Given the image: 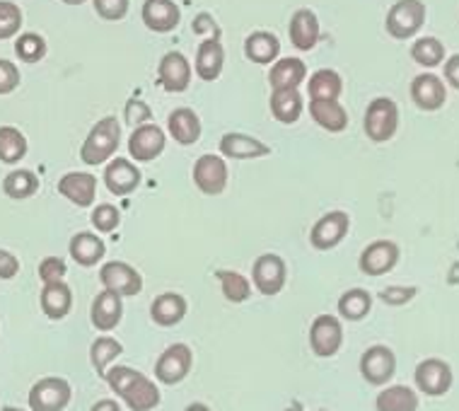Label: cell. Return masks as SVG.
I'll list each match as a JSON object with an SVG mask.
<instances>
[{"instance_id": "obj_1", "label": "cell", "mask_w": 459, "mask_h": 411, "mask_svg": "<svg viewBox=\"0 0 459 411\" xmlns=\"http://www.w3.org/2000/svg\"><path fill=\"white\" fill-rule=\"evenodd\" d=\"M111 392L124 399L131 411H152L162 402L158 385L151 378H145L141 371L128 365H114L104 375Z\"/></svg>"}, {"instance_id": "obj_22", "label": "cell", "mask_w": 459, "mask_h": 411, "mask_svg": "<svg viewBox=\"0 0 459 411\" xmlns=\"http://www.w3.org/2000/svg\"><path fill=\"white\" fill-rule=\"evenodd\" d=\"M288 34L298 51H312L319 41L317 15L309 8L295 10V15L290 17V24H288Z\"/></svg>"}, {"instance_id": "obj_36", "label": "cell", "mask_w": 459, "mask_h": 411, "mask_svg": "<svg viewBox=\"0 0 459 411\" xmlns=\"http://www.w3.org/2000/svg\"><path fill=\"white\" fill-rule=\"evenodd\" d=\"M39 191V177L32 170H13L3 179V194L13 201L32 198Z\"/></svg>"}, {"instance_id": "obj_16", "label": "cell", "mask_w": 459, "mask_h": 411, "mask_svg": "<svg viewBox=\"0 0 459 411\" xmlns=\"http://www.w3.org/2000/svg\"><path fill=\"white\" fill-rule=\"evenodd\" d=\"M411 102L420 111H437L443 109L447 102V87L443 78H437L433 73H420L411 80Z\"/></svg>"}, {"instance_id": "obj_53", "label": "cell", "mask_w": 459, "mask_h": 411, "mask_svg": "<svg viewBox=\"0 0 459 411\" xmlns=\"http://www.w3.org/2000/svg\"><path fill=\"white\" fill-rule=\"evenodd\" d=\"M184 411H211V409H208L204 402H194V404H189V407H186Z\"/></svg>"}, {"instance_id": "obj_21", "label": "cell", "mask_w": 459, "mask_h": 411, "mask_svg": "<svg viewBox=\"0 0 459 411\" xmlns=\"http://www.w3.org/2000/svg\"><path fill=\"white\" fill-rule=\"evenodd\" d=\"M104 184L111 194L117 197H126L131 191L138 189L141 184V170L131 162L128 158H114L104 170Z\"/></svg>"}, {"instance_id": "obj_32", "label": "cell", "mask_w": 459, "mask_h": 411, "mask_svg": "<svg viewBox=\"0 0 459 411\" xmlns=\"http://www.w3.org/2000/svg\"><path fill=\"white\" fill-rule=\"evenodd\" d=\"M419 395L416 389L406 385H389L375 397V409L377 411H419Z\"/></svg>"}, {"instance_id": "obj_50", "label": "cell", "mask_w": 459, "mask_h": 411, "mask_svg": "<svg viewBox=\"0 0 459 411\" xmlns=\"http://www.w3.org/2000/svg\"><path fill=\"white\" fill-rule=\"evenodd\" d=\"M20 274V259L8 249H0V281H13Z\"/></svg>"}, {"instance_id": "obj_15", "label": "cell", "mask_w": 459, "mask_h": 411, "mask_svg": "<svg viewBox=\"0 0 459 411\" xmlns=\"http://www.w3.org/2000/svg\"><path fill=\"white\" fill-rule=\"evenodd\" d=\"M194 184L201 194L218 197L228 187V165L221 155H201L194 162Z\"/></svg>"}, {"instance_id": "obj_57", "label": "cell", "mask_w": 459, "mask_h": 411, "mask_svg": "<svg viewBox=\"0 0 459 411\" xmlns=\"http://www.w3.org/2000/svg\"><path fill=\"white\" fill-rule=\"evenodd\" d=\"M317 411H326V409H317Z\"/></svg>"}, {"instance_id": "obj_19", "label": "cell", "mask_w": 459, "mask_h": 411, "mask_svg": "<svg viewBox=\"0 0 459 411\" xmlns=\"http://www.w3.org/2000/svg\"><path fill=\"white\" fill-rule=\"evenodd\" d=\"M58 194L78 208H90L97 198V177L90 172H68L58 179Z\"/></svg>"}, {"instance_id": "obj_34", "label": "cell", "mask_w": 459, "mask_h": 411, "mask_svg": "<svg viewBox=\"0 0 459 411\" xmlns=\"http://www.w3.org/2000/svg\"><path fill=\"white\" fill-rule=\"evenodd\" d=\"M339 310L341 319H349V322H360L365 317L370 315L372 310V293L365 288H351L339 298Z\"/></svg>"}, {"instance_id": "obj_54", "label": "cell", "mask_w": 459, "mask_h": 411, "mask_svg": "<svg viewBox=\"0 0 459 411\" xmlns=\"http://www.w3.org/2000/svg\"><path fill=\"white\" fill-rule=\"evenodd\" d=\"M65 5H82V3H85V0H64Z\"/></svg>"}, {"instance_id": "obj_24", "label": "cell", "mask_w": 459, "mask_h": 411, "mask_svg": "<svg viewBox=\"0 0 459 411\" xmlns=\"http://www.w3.org/2000/svg\"><path fill=\"white\" fill-rule=\"evenodd\" d=\"M41 312L48 319H64L71 315L73 310V291L65 281H54V284H44L39 293Z\"/></svg>"}, {"instance_id": "obj_8", "label": "cell", "mask_w": 459, "mask_h": 411, "mask_svg": "<svg viewBox=\"0 0 459 411\" xmlns=\"http://www.w3.org/2000/svg\"><path fill=\"white\" fill-rule=\"evenodd\" d=\"M343 346V325L339 317L319 315L309 327V348L317 358H333Z\"/></svg>"}, {"instance_id": "obj_31", "label": "cell", "mask_w": 459, "mask_h": 411, "mask_svg": "<svg viewBox=\"0 0 459 411\" xmlns=\"http://www.w3.org/2000/svg\"><path fill=\"white\" fill-rule=\"evenodd\" d=\"M68 252L80 267H95L97 261L104 259L107 245H104L102 238H97L95 232H78V235H73Z\"/></svg>"}, {"instance_id": "obj_9", "label": "cell", "mask_w": 459, "mask_h": 411, "mask_svg": "<svg viewBox=\"0 0 459 411\" xmlns=\"http://www.w3.org/2000/svg\"><path fill=\"white\" fill-rule=\"evenodd\" d=\"M191 365H194V354L186 344H172L167 346L162 354H160L158 363H155V378L162 385H169L175 388L179 385L186 375L191 372Z\"/></svg>"}, {"instance_id": "obj_48", "label": "cell", "mask_w": 459, "mask_h": 411, "mask_svg": "<svg viewBox=\"0 0 459 411\" xmlns=\"http://www.w3.org/2000/svg\"><path fill=\"white\" fill-rule=\"evenodd\" d=\"M124 117H126V121L131 124V127H141V124H148L152 117V111L148 104L143 102V100H138V97H131L126 102V107H124Z\"/></svg>"}, {"instance_id": "obj_26", "label": "cell", "mask_w": 459, "mask_h": 411, "mask_svg": "<svg viewBox=\"0 0 459 411\" xmlns=\"http://www.w3.org/2000/svg\"><path fill=\"white\" fill-rule=\"evenodd\" d=\"M222 66H225V48H222L221 39H204L198 44L196 51V75L206 83L221 78Z\"/></svg>"}, {"instance_id": "obj_3", "label": "cell", "mask_w": 459, "mask_h": 411, "mask_svg": "<svg viewBox=\"0 0 459 411\" xmlns=\"http://www.w3.org/2000/svg\"><path fill=\"white\" fill-rule=\"evenodd\" d=\"M426 15L428 10L423 0H396L387 13L385 30L392 39H413L423 30Z\"/></svg>"}, {"instance_id": "obj_33", "label": "cell", "mask_w": 459, "mask_h": 411, "mask_svg": "<svg viewBox=\"0 0 459 411\" xmlns=\"http://www.w3.org/2000/svg\"><path fill=\"white\" fill-rule=\"evenodd\" d=\"M271 114L281 124H295L302 114V97L298 90H273L271 92Z\"/></svg>"}, {"instance_id": "obj_39", "label": "cell", "mask_w": 459, "mask_h": 411, "mask_svg": "<svg viewBox=\"0 0 459 411\" xmlns=\"http://www.w3.org/2000/svg\"><path fill=\"white\" fill-rule=\"evenodd\" d=\"M215 276H218V281H221L225 301L235 302V305L249 301V295H252V284H249L242 274H238V271L221 269V271H215Z\"/></svg>"}, {"instance_id": "obj_25", "label": "cell", "mask_w": 459, "mask_h": 411, "mask_svg": "<svg viewBox=\"0 0 459 411\" xmlns=\"http://www.w3.org/2000/svg\"><path fill=\"white\" fill-rule=\"evenodd\" d=\"M309 114L315 124L329 134H341L349 128V111L339 100H309Z\"/></svg>"}, {"instance_id": "obj_18", "label": "cell", "mask_w": 459, "mask_h": 411, "mask_svg": "<svg viewBox=\"0 0 459 411\" xmlns=\"http://www.w3.org/2000/svg\"><path fill=\"white\" fill-rule=\"evenodd\" d=\"M141 17L145 27L155 34L175 32L182 20V13L175 5V0H145Z\"/></svg>"}, {"instance_id": "obj_52", "label": "cell", "mask_w": 459, "mask_h": 411, "mask_svg": "<svg viewBox=\"0 0 459 411\" xmlns=\"http://www.w3.org/2000/svg\"><path fill=\"white\" fill-rule=\"evenodd\" d=\"M92 411H121V407L117 399H100L92 404Z\"/></svg>"}, {"instance_id": "obj_29", "label": "cell", "mask_w": 459, "mask_h": 411, "mask_svg": "<svg viewBox=\"0 0 459 411\" xmlns=\"http://www.w3.org/2000/svg\"><path fill=\"white\" fill-rule=\"evenodd\" d=\"M186 310H189V305L184 301V295H179V293H162V295H158L152 301L151 317L155 325L175 327L186 317Z\"/></svg>"}, {"instance_id": "obj_38", "label": "cell", "mask_w": 459, "mask_h": 411, "mask_svg": "<svg viewBox=\"0 0 459 411\" xmlns=\"http://www.w3.org/2000/svg\"><path fill=\"white\" fill-rule=\"evenodd\" d=\"M124 354V346H121L119 341L111 339V337H100V339L92 341V346H90V363L97 371L100 378L107 375L109 371V363L114 358H119Z\"/></svg>"}, {"instance_id": "obj_46", "label": "cell", "mask_w": 459, "mask_h": 411, "mask_svg": "<svg viewBox=\"0 0 459 411\" xmlns=\"http://www.w3.org/2000/svg\"><path fill=\"white\" fill-rule=\"evenodd\" d=\"M68 274V267L61 257H47L39 261V278L41 284H54V281H64Z\"/></svg>"}, {"instance_id": "obj_44", "label": "cell", "mask_w": 459, "mask_h": 411, "mask_svg": "<svg viewBox=\"0 0 459 411\" xmlns=\"http://www.w3.org/2000/svg\"><path fill=\"white\" fill-rule=\"evenodd\" d=\"M416 295H419L416 285H387L380 291V301L389 308H404Z\"/></svg>"}, {"instance_id": "obj_55", "label": "cell", "mask_w": 459, "mask_h": 411, "mask_svg": "<svg viewBox=\"0 0 459 411\" xmlns=\"http://www.w3.org/2000/svg\"><path fill=\"white\" fill-rule=\"evenodd\" d=\"M3 411H24V409H17V407H3Z\"/></svg>"}, {"instance_id": "obj_23", "label": "cell", "mask_w": 459, "mask_h": 411, "mask_svg": "<svg viewBox=\"0 0 459 411\" xmlns=\"http://www.w3.org/2000/svg\"><path fill=\"white\" fill-rule=\"evenodd\" d=\"M221 153L230 160H256L271 155V145L247 134H225L221 138Z\"/></svg>"}, {"instance_id": "obj_12", "label": "cell", "mask_w": 459, "mask_h": 411, "mask_svg": "<svg viewBox=\"0 0 459 411\" xmlns=\"http://www.w3.org/2000/svg\"><path fill=\"white\" fill-rule=\"evenodd\" d=\"M285 278H288V267H285L283 257L278 254H262L254 261L252 267V284L256 291L271 298L285 288Z\"/></svg>"}, {"instance_id": "obj_41", "label": "cell", "mask_w": 459, "mask_h": 411, "mask_svg": "<svg viewBox=\"0 0 459 411\" xmlns=\"http://www.w3.org/2000/svg\"><path fill=\"white\" fill-rule=\"evenodd\" d=\"M15 54L24 64H39L47 56V39L41 34L24 32L15 39Z\"/></svg>"}, {"instance_id": "obj_51", "label": "cell", "mask_w": 459, "mask_h": 411, "mask_svg": "<svg viewBox=\"0 0 459 411\" xmlns=\"http://www.w3.org/2000/svg\"><path fill=\"white\" fill-rule=\"evenodd\" d=\"M445 80H447V85L459 90V54L450 56L445 61Z\"/></svg>"}, {"instance_id": "obj_5", "label": "cell", "mask_w": 459, "mask_h": 411, "mask_svg": "<svg viewBox=\"0 0 459 411\" xmlns=\"http://www.w3.org/2000/svg\"><path fill=\"white\" fill-rule=\"evenodd\" d=\"M413 382H416V389L420 395L445 397L452 389L455 375H452L450 363H445L443 358H426L416 365Z\"/></svg>"}, {"instance_id": "obj_47", "label": "cell", "mask_w": 459, "mask_h": 411, "mask_svg": "<svg viewBox=\"0 0 459 411\" xmlns=\"http://www.w3.org/2000/svg\"><path fill=\"white\" fill-rule=\"evenodd\" d=\"M20 87V68L8 58H0V97L15 92Z\"/></svg>"}, {"instance_id": "obj_56", "label": "cell", "mask_w": 459, "mask_h": 411, "mask_svg": "<svg viewBox=\"0 0 459 411\" xmlns=\"http://www.w3.org/2000/svg\"><path fill=\"white\" fill-rule=\"evenodd\" d=\"M285 411H302L300 404H293V409H285Z\"/></svg>"}, {"instance_id": "obj_45", "label": "cell", "mask_w": 459, "mask_h": 411, "mask_svg": "<svg viewBox=\"0 0 459 411\" xmlns=\"http://www.w3.org/2000/svg\"><path fill=\"white\" fill-rule=\"evenodd\" d=\"M95 13L107 22H119L128 15V0H92Z\"/></svg>"}, {"instance_id": "obj_42", "label": "cell", "mask_w": 459, "mask_h": 411, "mask_svg": "<svg viewBox=\"0 0 459 411\" xmlns=\"http://www.w3.org/2000/svg\"><path fill=\"white\" fill-rule=\"evenodd\" d=\"M22 10L13 0H0V39H13L22 30Z\"/></svg>"}, {"instance_id": "obj_28", "label": "cell", "mask_w": 459, "mask_h": 411, "mask_svg": "<svg viewBox=\"0 0 459 411\" xmlns=\"http://www.w3.org/2000/svg\"><path fill=\"white\" fill-rule=\"evenodd\" d=\"M167 128L179 145H194L201 138V119L189 107H179V109L172 111L167 117Z\"/></svg>"}, {"instance_id": "obj_2", "label": "cell", "mask_w": 459, "mask_h": 411, "mask_svg": "<svg viewBox=\"0 0 459 411\" xmlns=\"http://www.w3.org/2000/svg\"><path fill=\"white\" fill-rule=\"evenodd\" d=\"M121 145V124L117 117H104L90 128L88 138L80 145V160L85 165H104L109 162Z\"/></svg>"}, {"instance_id": "obj_35", "label": "cell", "mask_w": 459, "mask_h": 411, "mask_svg": "<svg viewBox=\"0 0 459 411\" xmlns=\"http://www.w3.org/2000/svg\"><path fill=\"white\" fill-rule=\"evenodd\" d=\"M309 100H339L343 92V80L332 68H319L309 75Z\"/></svg>"}, {"instance_id": "obj_4", "label": "cell", "mask_w": 459, "mask_h": 411, "mask_svg": "<svg viewBox=\"0 0 459 411\" xmlns=\"http://www.w3.org/2000/svg\"><path fill=\"white\" fill-rule=\"evenodd\" d=\"M365 136L372 143H387L392 141L399 131V107L389 97H375L363 117Z\"/></svg>"}, {"instance_id": "obj_11", "label": "cell", "mask_w": 459, "mask_h": 411, "mask_svg": "<svg viewBox=\"0 0 459 411\" xmlns=\"http://www.w3.org/2000/svg\"><path fill=\"white\" fill-rule=\"evenodd\" d=\"M351 218L346 211H332L319 218L312 230H309V245L319 252H329L333 247H339L343 238L349 235Z\"/></svg>"}, {"instance_id": "obj_20", "label": "cell", "mask_w": 459, "mask_h": 411, "mask_svg": "<svg viewBox=\"0 0 459 411\" xmlns=\"http://www.w3.org/2000/svg\"><path fill=\"white\" fill-rule=\"evenodd\" d=\"M124 317V301L121 295H117L114 291L97 293L95 301H92V308H90V319H92V327L100 329V332H111L117 329Z\"/></svg>"}, {"instance_id": "obj_40", "label": "cell", "mask_w": 459, "mask_h": 411, "mask_svg": "<svg viewBox=\"0 0 459 411\" xmlns=\"http://www.w3.org/2000/svg\"><path fill=\"white\" fill-rule=\"evenodd\" d=\"M411 58L423 68H437L440 64H445V44L436 37L416 39L411 47Z\"/></svg>"}, {"instance_id": "obj_27", "label": "cell", "mask_w": 459, "mask_h": 411, "mask_svg": "<svg viewBox=\"0 0 459 411\" xmlns=\"http://www.w3.org/2000/svg\"><path fill=\"white\" fill-rule=\"evenodd\" d=\"M305 78H307V66L300 58H276L271 66L269 85L271 90H298Z\"/></svg>"}, {"instance_id": "obj_49", "label": "cell", "mask_w": 459, "mask_h": 411, "mask_svg": "<svg viewBox=\"0 0 459 411\" xmlns=\"http://www.w3.org/2000/svg\"><path fill=\"white\" fill-rule=\"evenodd\" d=\"M191 30H194V34H198V37H206V39H221V27L215 24V20L208 15V13L196 15V20H194V24H191Z\"/></svg>"}, {"instance_id": "obj_17", "label": "cell", "mask_w": 459, "mask_h": 411, "mask_svg": "<svg viewBox=\"0 0 459 411\" xmlns=\"http://www.w3.org/2000/svg\"><path fill=\"white\" fill-rule=\"evenodd\" d=\"M158 83L167 92H186L191 85L189 58L179 51H169L160 58Z\"/></svg>"}, {"instance_id": "obj_14", "label": "cell", "mask_w": 459, "mask_h": 411, "mask_svg": "<svg viewBox=\"0 0 459 411\" xmlns=\"http://www.w3.org/2000/svg\"><path fill=\"white\" fill-rule=\"evenodd\" d=\"M100 281L121 298H134L143 291V276L126 261H107L100 269Z\"/></svg>"}, {"instance_id": "obj_43", "label": "cell", "mask_w": 459, "mask_h": 411, "mask_svg": "<svg viewBox=\"0 0 459 411\" xmlns=\"http://www.w3.org/2000/svg\"><path fill=\"white\" fill-rule=\"evenodd\" d=\"M90 221H92V225H95L100 232H114V230L119 228L121 214L117 206L100 204L95 211H92V215H90Z\"/></svg>"}, {"instance_id": "obj_7", "label": "cell", "mask_w": 459, "mask_h": 411, "mask_svg": "<svg viewBox=\"0 0 459 411\" xmlns=\"http://www.w3.org/2000/svg\"><path fill=\"white\" fill-rule=\"evenodd\" d=\"M360 375L368 385L375 388H385L389 380L394 378L396 372V356L394 351L385 344H375V346L365 348L360 356Z\"/></svg>"}, {"instance_id": "obj_13", "label": "cell", "mask_w": 459, "mask_h": 411, "mask_svg": "<svg viewBox=\"0 0 459 411\" xmlns=\"http://www.w3.org/2000/svg\"><path fill=\"white\" fill-rule=\"evenodd\" d=\"M167 136L158 124H141L134 128V134L128 138V155L135 162H151V160L160 158L165 153Z\"/></svg>"}, {"instance_id": "obj_10", "label": "cell", "mask_w": 459, "mask_h": 411, "mask_svg": "<svg viewBox=\"0 0 459 411\" xmlns=\"http://www.w3.org/2000/svg\"><path fill=\"white\" fill-rule=\"evenodd\" d=\"M399 257H402V249H399L396 242H392V240H375V242H370L360 252L358 267H360L365 276L380 278L387 276L389 271H394V267L399 264Z\"/></svg>"}, {"instance_id": "obj_37", "label": "cell", "mask_w": 459, "mask_h": 411, "mask_svg": "<svg viewBox=\"0 0 459 411\" xmlns=\"http://www.w3.org/2000/svg\"><path fill=\"white\" fill-rule=\"evenodd\" d=\"M27 138L20 128L0 127V162L5 165H17L27 155Z\"/></svg>"}, {"instance_id": "obj_6", "label": "cell", "mask_w": 459, "mask_h": 411, "mask_svg": "<svg viewBox=\"0 0 459 411\" xmlns=\"http://www.w3.org/2000/svg\"><path fill=\"white\" fill-rule=\"evenodd\" d=\"M71 382L64 378H41L30 389V409L32 411H64L71 404Z\"/></svg>"}, {"instance_id": "obj_30", "label": "cell", "mask_w": 459, "mask_h": 411, "mask_svg": "<svg viewBox=\"0 0 459 411\" xmlns=\"http://www.w3.org/2000/svg\"><path fill=\"white\" fill-rule=\"evenodd\" d=\"M245 56L252 64L271 66L281 56V41L273 32H252L245 39Z\"/></svg>"}]
</instances>
